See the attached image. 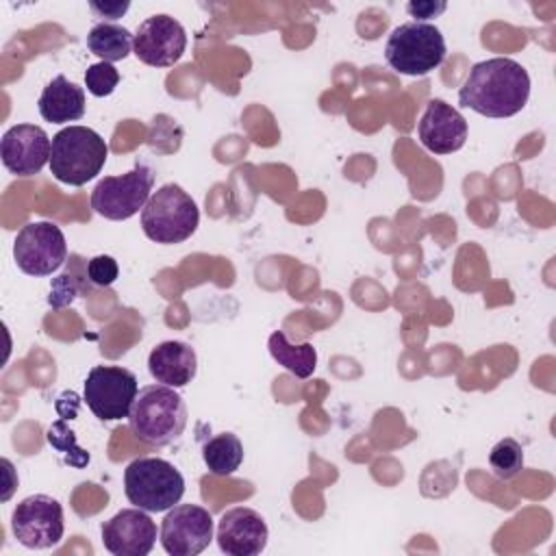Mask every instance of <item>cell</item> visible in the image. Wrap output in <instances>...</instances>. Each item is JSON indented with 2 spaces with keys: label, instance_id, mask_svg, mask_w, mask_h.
<instances>
[{
  "label": "cell",
  "instance_id": "1",
  "mask_svg": "<svg viewBox=\"0 0 556 556\" xmlns=\"http://www.w3.org/2000/svg\"><path fill=\"white\" fill-rule=\"evenodd\" d=\"M528 98L530 76L521 63L508 56L476 63L458 89L460 106L493 119L517 115L528 104Z\"/></svg>",
  "mask_w": 556,
  "mask_h": 556
},
{
  "label": "cell",
  "instance_id": "2",
  "mask_svg": "<svg viewBox=\"0 0 556 556\" xmlns=\"http://www.w3.org/2000/svg\"><path fill=\"white\" fill-rule=\"evenodd\" d=\"M187 417L185 400L172 387L159 382L139 389L128 413V426L141 443L163 447L182 434Z\"/></svg>",
  "mask_w": 556,
  "mask_h": 556
},
{
  "label": "cell",
  "instance_id": "3",
  "mask_svg": "<svg viewBox=\"0 0 556 556\" xmlns=\"http://www.w3.org/2000/svg\"><path fill=\"white\" fill-rule=\"evenodd\" d=\"M109 156L106 141L87 126H65L52 137L50 172L59 182L83 187L93 180Z\"/></svg>",
  "mask_w": 556,
  "mask_h": 556
},
{
  "label": "cell",
  "instance_id": "4",
  "mask_svg": "<svg viewBox=\"0 0 556 556\" xmlns=\"http://www.w3.org/2000/svg\"><path fill=\"white\" fill-rule=\"evenodd\" d=\"M200 224L195 200L176 182L159 187L141 211L143 235L161 245L187 241Z\"/></svg>",
  "mask_w": 556,
  "mask_h": 556
},
{
  "label": "cell",
  "instance_id": "5",
  "mask_svg": "<svg viewBox=\"0 0 556 556\" xmlns=\"http://www.w3.org/2000/svg\"><path fill=\"white\" fill-rule=\"evenodd\" d=\"M124 493L137 508L165 513L180 502L185 493V478L169 460L141 456L124 469Z\"/></svg>",
  "mask_w": 556,
  "mask_h": 556
},
{
  "label": "cell",
  "instance_id": "6",
  "mask_svg": "<svg viewBox=\"0 0 556 556\" xmlns=\"http://www.w3.org/2000/svg\"><path fill=\"white\" fill-rule=\"evenodd\" d=\"M445 39L434 24L406 22L391 30L384 43V59L391 70L406 76H426L445 59Z\"/></svg>",
  "mask_w": 556,
  "mask_h": 556
},
{
  "label": "cell",
  "instance_id": "7",
  "mask_svg": "<svg viewBox=\"0 0 556 556\" xmlns=\"http://www.w3.org/2000/svg\"><path fill=\"white\" fill-rule=\"evenodd\" d=\"M139 393L137 376L119 365H93L85 378L83 400L100 421L124 419Z\"/></svg>",
  "mask_w": 556,
  "mask_h": 556
},
{
  "label": "cell",
  "instance_id": "8",
  "mask_svg": "<svg viewBox=\"0 0 556 556\" xmlns=\"http://www.w3.org/2000/svg\"><path fill=\"white\" fill-rule=\"evenodd\" d=\"M154 172L146 165H135L122 176H104L91 191V208L111 222H122L139 211L152 195Z\"/></svg>",
  "mask_w": 556,
  "mask_h": 556
},
{
  "label": "cell",
  "instance_id": "9",
  "mask_svg": "<svg viewBox=\"0 0 556 556\" xmlns=\"http://www.w3.org/2000/svg\"><path fill=\"white\" fill-rule=\"evenodd\" d=\"M13 258L26 276H50L67 263V241L52 222H30L20 228L13 241Z\"/></svg>",
  "mask_w": 556,
  "mask_h": 556
},
{
  "label": "cell",
  "instance_id": "10",
  "mask_svg": "<svg viewBox=\"0 0 556 556\" xmlns=\"http://www.w3.org/2000/svg\"><path fill=\"white\" fill-rule=\"evenodd\" d=\"M11 530L17 543L28 549L54 547L65 532L63 506L43 493L28 495L13 508Z\"/></svg>",
  "mask_w": 556,
  "mask_h": 556
},
{
  "label": "cell",
  "instance_id": "11",
  "mask_svg": "<svg viewBox=\"0 0 556 556\" xmlns=\"http://www.w3.org/2000/svg\"><path fill=\"white\" fill-rule=\"evenodd\" d=\"M159 539L169 556H195L213 541V517L198 504H176L163 517Z\"/></svg>",
  "mask_w": 556,
  "mask_h": 556
},
{
  "label": "cell",
  "instance_id": "12",
  "mask_svg": "<svg viewBox=\"0 0 556 556\" xmlns=\"http://www.w3.org/2000/svg\"><path fill=\"white\" fill-rule=\"evenodd\" d=\"M185 48L187 33L182 24L165 13L146 17L132 37V54L150 67H169L178 63Z\"/></svg>",
  "mask_w": 556,
  "mask_h": 556
},
{
  "label": "cell",
  "instance_id": "13",
  "mask_svg": "<svg viewBox=\"0 0 556 556\" xmlns=\"http://www.w3.org/2000/svg\"><path fill=\"white\" fill-rule=\"evenodd\" d=\"M52 141L41 126L35 124H15L11 126L0 141L2 165L13 176H35L50 163Z\"/></svg>",
  "mask_w": 556,
  "mask_h": 556
},
{
  "label": "cell",
  "instance_id": "14",
  "mask_svg": "<svg viewBox=\"0 0 556 556\" xmlns=\"http://www.w3.org/2000/svg\"><path fill=\"white\" fill-rule=\"evenodd\" d=\"M156 543V523L143 508H124L102 523V545L113 556H146Z\"/></svg>",
  "mask_w": 556,
  "mask_h": 556
},
{
  "label": "cell",
  "instance_id": "15",
  "mask_svg": "<svg viewBox=\"0 0 556 556\" xmlns=\"http://www.w3.org/2000/svg\"><path fill=\"white\" fill-rule=\"evenodd\" d=\"M215 539L228 556H256L265 549L269 530L261 513L248 506H235L219 517Z\"/></svg>",
  "mask_w": 556,
  "mask_h": 556
},
{
  "label": "cell",
  "instance_id": "16",
  "mask_svg": "<svg viewBox=\"0 0 556 556\" xmlns=\"http://www.w3.org/2000/svg\"><path fill=\"white\" fill-rule=\"evenodd\" d=\"M467 119L452 104L434 98L426 104V111L417 124L419 141L434 154H452L467 141Z\"/></svg>",
  "mask_w": 556,
  "mask_h": 556
},
{
  "label": "cell",
  "instance_id": "17",
  "mask_svg": "<svg viewBox=\"0 0 556 556\" xmlns=\"http://www.w3.org/2000/svg\"><path fill=\"white\" fill-rule=\"evenodd\" d=\"M150 376L172 389L187 387L198 371L195 350L185 341H163L148 356Z\"/></svg>",
  "mask_w": 556,
  "mask_h": 556
},
{
  "label": "cell",
  "instance_id": "18",
  "mask_svg": "<svg viewBox=\"0 0 556 556\" xmlns=\"http://www.w3.org/2000/svg\"><path fill=\"white\" fill-rule=\"evenodd\" d=\"M37 109L39 115L50 124L76 122L85 115V91L83 87L59 74L43 87L37 100Z\"/></svg>",
  "mask_w": 556,
  "mask_h": 556
},
{
  "label": "cell",
  "instance_id": "19",
  "mask_svg": "<svg viewBox=\"0 0 556 556\" xmlns=\"http://www.w3.org/2000/svg\"><path fill=\"white\" fill-rule=\"evenodd\" d=\"M267 348H269L271 358L278 365H282L287 371H291L295 378L313 376V371L317 367V350L313 348V343L293 345V343H289V339L282 330H276L269 334Z\"/></svg>",
  "mask_w": 556,
  "mask_h": 556
},
{
  "label": "cell",
  "instance_id": "20",
  "mask_svg": "<svg viewBox=\"0 0 556 556\" xmlns=\"http://www.w3.org/2000/svg\"><path fill=\"white\" fill-rule=\"evenodd\" d=\"M130 30L115 22H100L87 33V48L106 63L124 61L132 52Z\"/></svg>",
  "mask_w": 556,
  "mask_h": 556
},
{
  "label": "cell",
  "instance_id": "21",
  "mask_svg": "<svg viewBox=\"0 0 556 556\" xmlns=\"http://www.w3.org/2000/svg\"><path fill=\"white\" fill-rule=\"evenodd\" d=\"M87 263L78 254H72L67 261V267L52 280L48 304L52 308H63L74 302L78 295H87L91 289V280L87 274Z\"/></svg>",
  "mask_w": 556,
  "mask_h": 556
},
{
  "label": "cell",
  "instance_id": "22",
  "mask_svg": "<svg viewBox=\"0 0 556 556\" xmlns=\"http://www.w3.org/2000/svg\"><path fill=\"white\" fill-rule=\"evenodd\" d=\"M202 460L215 476H230L243 463V445L237 434L222 432L202 445Z\"/></svg>",
  "mask_w": 556,
  "mask_h": 556
},
{
  "label": "cell",
  "instance_id": "23",
  "mask_svg": "<svg viewBox=\"0 0 556 556\" xmlns=\"http://www.w3.org/2000/svg\"><path fill=\"white\" fill-rule=\"evenodd\" d=\"M46 437H48V443H50L59 454H63V460H65L70 467L85 469V467L89 465V452L83 450V447L76 443V434H74V430L67 428L65 419H56L54 424H50Z\"/></svg>",
  "mask_w": 556,
  "mask_h": 556
},
{
  "label": "cell",
  "instance_id": "24",
  "mask_svg": "<svg viewBox=\"0 0 556 556\" xmlns=\"http://www.w3.org/2000/svg\"><path fill=\"white\" fill-rule=\"evenodd\" d=\"M489 465L500 480H510L523 469V447L515 439L506 437L491 447Z\"/></svg>",
  "mask_w": 556,
  "mask_h": 556
},
{
  "label": "cell",
  "instance_id": "25",
  "mask_svg": "<svg viewBox=\"0 0 556 556\" xmlns=\"http://www.w3.org/2000/svg\"><path fill=\"white\" fill-rule=\"evenodd\" d=\"M117 83H119V72L115 70L113 63L100 61V63L89 65L85 72V87L96 98L111 96L115 91Z\"/></svg>",
  "mask_w": 556,
  "mask_h": 556
},
{
  "label": "cell",
  "instance_id": "26",
  "mask_svg": "<svg viewBox=\"0 0 556 556\" xmlns=\"http://www.w3.org/2000/svg\"><path fill=\"white\" fill-rule=\"evenodd\" d=\"M87 274H89V280L93 287H111L119 276V267L113 256L98 254V256L89 258Z\"/></svg>",
  "mask_w": 556,
  "mask_h": 556
},
{
  "label": "cell",
  "instance_id": "27",
  "mask_svg": "<svg viewBox=\"0 0 556 556\" xmlns=\"http://www.w3.org/2000/svg\"><path fill=\"white\" fill-rule=\"evenodd\" d=\"M447 9V2H434V0H413L406 4V11L415 22H426L437 15H441Z\"/></svg>",
  "mask_w": 556,
  "mask_h": 556
},
{
  "label": "cell",
  "instance_id": "28",
  "mask_svg": "<svg viewBox=\"0 0 556 556\" xmlns=\"http://www.w3.org/2000/svg\"><path fill=\"white\" fill-rule=\"evenodd\" d=\"M128 2H89V9L96 13V17H106V20H117L128 11Z\"/></svg>",
  "mask_w": 556,
  "mask_h": 556
}]
</instances>
